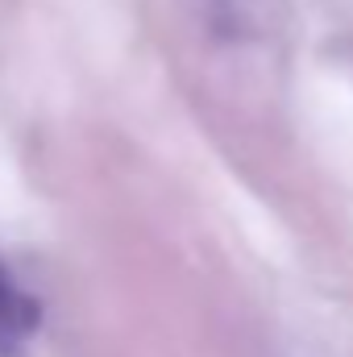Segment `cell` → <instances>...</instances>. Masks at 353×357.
<instances>
[{"mask_svg":"<svg viewBox=\"0 0 353 357\" xmlns=\"http://www.w3.org/2000/svg\"><path fill=\"white\" fill-rule=\"evenodd\" d=\"M38 320H42L38 303L13 282L8 270L0 266V357L21 354V345H25V337L38 328Z\"/></svg>","mask_w":353,"mask_h":357,"instance_id":"obj_1","label":"cell"}]
</instances>
